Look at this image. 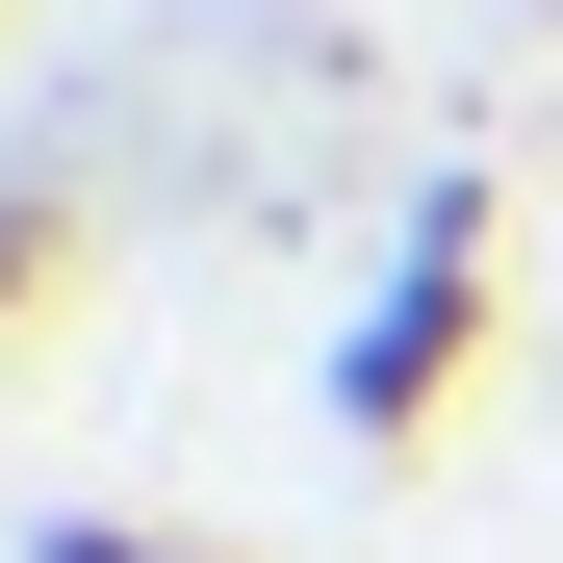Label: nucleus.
<instances>
[{
    "label": "nucleus",
    "instance_id": "nucleus-1",
    "mask_svg": "<svg viewBox=\"0 0 563 563\" xmlns=\"http://www.w3.org/2000/svg\"><path fill=\"white\" fill-rule=\"evenodd\" d=\"M461 358H487V179H410V231H385V282H358V333H333V410L358 435H435Z\"/></svg>",
    "mask_w": 563,
    "mask_h": 563
},
{
    "label": "nucleus",
    "instance_id": "nucleus-2",
    "mask_svg": "<svg viewBox=\"0 0 563 563\" xmlns=\"http://www.w3.org/2000/svg\"><path fill=\"white\" fill-rule=\"evenodd\" d=\"M26 563H206V538H129V512H26Z\"/></svg>",
    "mask_w": 563,
    "mask_h": 563
},
{
    "label": "nucleus",
    "instance_id": "nucleus-3",
    "mask_svg": "<svg viewBox=\"0 0 563 563\" xmlns=\"http://www.w3.org/2000/svg\"><path fill=\"white\" fill-rule=\"evenodd\" d=\"M26 282H52V206H0V308H26Z\"/></svg>",
    "mask_w": 563,
    "mask_h": 563
}]
</instances>
